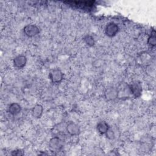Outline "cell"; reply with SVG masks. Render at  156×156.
Returning <instances> with one entry per match:
<instances>
[{
  "instance_id": "6da1fadb",
  "label": "cell",
  "mask_w": 156,
  "mask_h": 156,
  "mask_svg": "<svg viewBox=\"0 0 156 156\" xmlns=\"http://www.w3.org/2000/svg\"><path fill=\"white\" fill-rule=\"evenodd\" d=\"M24 34L28 37H33L40 33L39 28L34 24H27L23 29Z\"/></svg>"
},
{
  "instance_id": "7a4b0ae2",
  "label": "cell",
  "mask_w": 156,
  "mask_h": 156,
  "mask_svg": "<svg viewBox=\"0 0 156 156\" xmlns=\"http://www.w3.org/2000/svg\"><path fill=\"white\" fill-rule=\"evenodd\" d=\"M49 77L53 83H59L62 80L63 75L60 69H55L50 72Z\"/></svg>"
},
{
  "instance_id": "3957f363",
  "label": "cell",
  "mask_w": 156,
  "mask_h": 156,
  "mask_svg": "<svg viewBox=\"0 0 156 156\" xmlns=\"http://www.w3.org/2000/svg\"><path fill=\"white\" fill-rule=\"evenodd\" d=\"M119 30L118 26L113 23H108L105 29V34L109 37H113L116 35Z\"/></svg>"
},
{
  "instance_id": "277c9868",
  "label": "cell",
  "mask_w": 156,
  "mask_h": 156,
  "mask_svg": "<svg viewBox=\"0 0 156 156\" xmlns=\"http://www.w3.org/2000/svg\"><path fill=\"white\" fill-rule=\"evenodd\" d=\"M49 146L51 151H58L62 148V141L58 137H54L50 140Z\"/></svg>"
},
{
  "instance_id": "5b68a950",
  "label": "cell",
  "mask_w": 156,
  "mask_h": 156,
  "mask_svg": "<svg viewBox=\"0 0 156 156\" xmlns=\"http://www.w3.org/2000/svg\"><path fill=\"white\" fill-rule=\"evenodd\" d=\"M130 93L135 97L138 98L140 97L142 91V87L140 83L135 82L132 83L129 87Z\"/></svg>"
},
{
  "instance_id": "8992f818",
  "label": "cell",
  "mask_w": 156,
  "mask_h": 156,
  "mask_svg": "<svg viewBox=\"0 0 156 156\" xmlns=\"http://www.w3.org/2000/svg\"><path fill=\"white\" fill-rule=\"evenodd\" d=\"M27 58L26 56L23 55H19L15 57L13 59L14 66L18 69H21L24 68L26 64Z\"/></svg>"
},
{
  "instance_id": "52a82bcc",
  "label": "cell",
  "mask_w": 156,
  "mask_h": 156,
  "mask_svg": "<svg viewBox=\"0 0 156 156\" xmlns=\"http://www.w3.org/2000/svg\"><path fill=\"white\" fill-rule=\"evenodd\" d=\"M66 129L67 132L71 136H77L80 132L79 127L73 122H69L67 124Z\"/></svg>"
},
{
  "instance_id": "ba28073f",
  "label": "cell",
  "mask_w": 156,
  "mask_h": 156,
  "mask_svg": "<svg viewBox=\"0 0 156 156\" xmlns=\"http://www.w3.org/2000/svg\"><path fill=\"white\" fill-rule=\"evenodd\" d=\"M118 91L115 88H108L105 92V96L108 100H113L118 97Z\"/></svg>"
},
{
  "instance_id": "9c48e42d",
  "label": "cell",
  "mask_w": 156,
  "mask_h": 156,
  "mask_svg": "<svg viewBox=\"0 0 156 156\" xmlns=\"http://www.w3.org/2000/svg\"><path fill=\"white\" fill-rule=\"evenodd\" d=\"M21 107L20 105L16 102L12 103L9 107V112L12 115H16L20 113Z\"/></svg>"
},
{
  "instance_id": "30bf717a",
  "label": "cell",
  "mask_w": 156,
  "mask_h": 156,
  "mask_svg": "<svg viewBox=\"0 0 156 156\" xmlns=\"http://www.w3.org/2000/svg\"><path fill=\"white\" fill-rule=\"evenodd\" d=\"M43 107L41 105L37 104L35 105L32 108V116L35 118H40L43 114Z\"/></svg>"
},
{
  "instance_id": "8fae6325",
  "label": "cell",
  "mask_w": 156,
  "mask_h": 156,
  "mask_svg": "<svg viewBox=\"0 0 156 156\" xmlns=\"http://www.w3.org/2000/svg\"><path fill=\"white\" fill-rule=\"evenodd\" d=\"M97 130L101 134H105L108 129H109V126L105 121H101L97 124Z\"/></svg>"
},
{
  "instance_id": "7c38bea8",
  "label": "cell",
  "mask_w": 156,
  "mask_h": 156,
  "mask_svg": "<svg viewBox=\"0 0 156 156\" xmlns=\"http://www.w3.org/2000/svg\"><path fill=\"white\" fill-rule=\"evenodd\" d=\"M147 43L151 47H154L156 44V37H155V31L153 30L151 32V35L148 38Z\"/></svg>"
},
{
  "instance_id": "4fadbf2b",
  "label": "cell",
  "mask_w": 156,
  "mask_h": 156,
  "mask_svg": "<svg viewBox=\"0 0 156 156\" xmlns=\"http://www.w3.org/2000/svg\"><path fill=\"white\" fill-rule=\"evenodd\" d=\"M83 40L85 43L90 46H92L94 44V40L93 37L90 35H87L86 36H85L83 38Z\"/></svg>"
},
{
  "instance_id": "5bb4252c",
  "label": "cell",
  "mask_w": 156,
  "mask_h": 156,
  "mask_svg": "<svg viewBox=\"0 0 156 156\" xmlns=\"http://www.w3.org/2000/svg\"><path fill=\"white\" fill-rule=\"evenodd\" d=\"M105 134H106V136L110 140H113L115 138V133L114 130L110 127H109V129H108Z\"/></svg>"
},
{
  "instance_id": "9a60e30c",
  "label": "cell",
  "mask_w": 156,
  "mask_h": 156,
  "mask_svg": "<svg viewBox=\"0 0 156 156\" xmlns=\"http://www.w3.org/2000/svg\"><path fill=\"white\" fill-rule=\"evenodd\" d=\"M11 155H13V156H21V155H24V152L21 150L18 149V150L13 151L11 152Z\"/></svg>"
}]
</instances>
